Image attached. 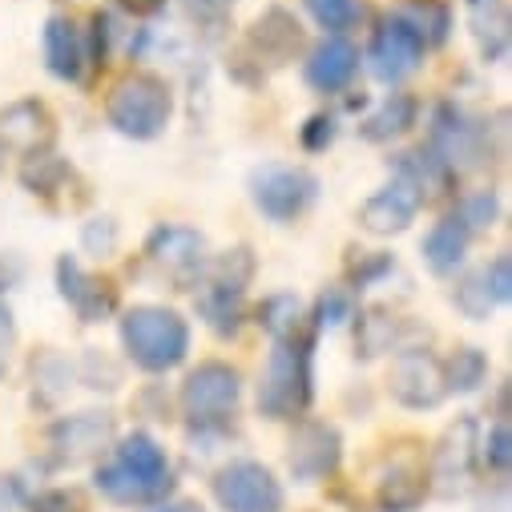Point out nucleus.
I'll return each instance as SVG.
<instances>
[{
    "label": "nucleus",
    "mask_w": 512,
    "mask_h": 512,
    "mask_svg": "<svg viewBox=\"0 0 512 512\" xmlns=\"http://www.w3.org/2000/svg\"><path fill=\"white\" fill-rule=\"evenodd\" d=\"M420 206H424L420 194L396 178L392 186L375 190V194L363 202L359 226H363L367 234H375V238H392V234H404V230L412 226V218H416Z\"/></svg>",
    "instance_id": "dca6fc26"
},
{
    "label": "nucleus",
    "mask_w": 512,
    "mask_h": 512,
    "mask_svg": "<svg viewBox=\"0 0 512 512\" xmlns=\"http://www.w3.org/2000/svg\"><path fill=\"white\" fill-rule=\"evenodd\" d=\"M319 194V178L303 166H283V162H267L250 174V198L271 222H291L299 218Z\"/></svg>",
    "instance_id": "39448f33"
},
{
    "label": "nucleus",
    "mask_w": 512,
    "mask_h": 512,
    "mask_svg": "<svg viewBox=\"0 0 512 512\" xmlns=\"http://www.w3.org/2000/svg\"><path fill=\"white\" fill-rule=\"evenodd\" d=\"M250 275H254V259H250L246 246L226 250V254H218V259L210 263L206 283L198 291V311H202V319L214 331L230 335L238 327V319H242V291H246Z\"/></svg>",
    "instance_id": "20e7f679"
},
{
    "label": "nucleus",
    "mask_w": 512,
    "mask_h": 512,
    "mask_svg": "<svg viewBox=\"0 0 512 512\" xmlns=\"http://www.w3.org/2000/svg\"><path fill=\"white\" fill-rule=\"evenodd\" d=\"M484 379H488V355L480 347H460L448 367H444V383H448V392H480L484 388Z\"/></svg>",
    "instance_id": "7c9ffc66"
},
{
    "label": "nucleus",
    "mask_w": 512,
    "mask_h": 512,
    "mask_svg": "<svg viewBox=\"0 0 512 512\" xmlns=\"http://www.w3.org/2000/svg\"><path fill=\"white\" fill-rule=\"evenodd\" d=\"M448 170H476L488 154V134L484 125H476L464 109L440 105L432 113V146H428Z\"/></svg>",
    "instance_id": "9d476101"
},
{
    "label": "nucleus",
    "mask_w": 512,
    "mask_h": 512,
    "mask_svg": "<svg viewBox=\"0 0 512 512\" xmlns=\"http://www.w3.org/2000/svg\"><path fill=\"white\" fill-rule=\"evenodd\" d=\"M480 460H484L496 476H508V468H512V432H508L504 420L492 424V428L480 436Z\"/></svg>",
    "instance_id": "72a5a7b5"
},
{
    "label": "nucleus",
    "mask_w": 512,
    "mask_h": 512,
    "mask_svg": "<svg viewBox=\"0 0 512 512\" xmlns=\"http://www.w3.org/2000/svg\"><path fill=\"white\" fill-rule=\"evenodd\" d=\"M392 396L396 404L412 408V412H428L440 408L448 396V383H444V363L428 351V347H408L396 355L392 363Z\"/></svg>",
    "instance_id": "1a4fd4ad"
},
{
    "label": "nucleus",
    "mask_w": 512,
    "mask_h": 512,
    "mask_svg": "<svg viewBox=\"0 0 512 512\" xmlns=\"http://www.w3.org/2000/svg\"><path fill=\"white\" fill-rule=\"evenodd\" d=\"M121 347L142 371H170L190 351V327L178 311L166 307H134L121 315Z\"/></svg>",
    "instance_id": "f257e3e1"
},
{
    "label": "nucleus",
    "mask_w": 512,
    "mask_h": 512,
    "mask_svg": "<svg viewBox=\"0 0 512 512\" xmlns=\"http://www.w3.org/2000/svg\"><path fill=\"white\" fill-rule=\"evenodd\" d=\"M146 254L162 271H170L174 279L186 283L206 267V238L190 226H158L146 242Z\"/></svg>",
    "instance_id": "2eb2a0df"
},
{
    "label": "nucleus",
    "mask_w": 512,
    "mask_h": 512,
    "mask_svg": "<svg viewBox=\"0 0 512 512\" xmlns=\"http://www.w3.org/2000/svg\"><path fill=\"white\" fill-rule=\"evenodd\" d=\"M13 351H17V319H13L9 303H0V375L9 371Z\"/></svg>",
    "instance_id": "79ce46f5"
},
{
    "label": "nucleus",
    "mask_w": 512,
    "mask_h": 512,
    "mask_svg": "<svg viewBox=\"0 0 512 512\" xmlns=\"http://www.w3.org/2000/svg\"><path fill=\"white\" fill-rule=\"evenodd\" d=\"M468 230L460 218H444L428 230L424 238V263L432 267V275H456V267L464 263V254H468Z\"/></svg>",
    "instance_id": "5701e85b"
},
{
    "label": "nucleus",
    "mask_w": 512,
    "mask_h": 512,
    "mask_svg": "<svg viewBox=\"0 0 512 512\" xmlns=\"http://www.w3.org/2000/svg\"><path fill=\"white\" fill-rule=\"evenodd\" d=\"M65 174H69V166H65L57 154H33V158L25 162V170H21V182H25V190H33V194H53V190L65 182Z\"/></svg>",
    "instance_id": "473e14b6"
},
{
    "label": "nucleus",
    "mask_w": 512,
    "mask_h": 512,
    "mask_svg": "<svg viewBox=\"0 0 512 512\" xmlns=\"http://www.w3.org/2000/svg\"><path fill=\"white\" fill-rule=\"evenodd\" d=\"M299 45H303V29L287 9H267L250 29V49L259 53L263 61H271V65L295 61Z\"/></svg>",
    "instance_id": "aec40b11"
},
{
    "label": "nucleus",
    "mask_w": 512,
    "mask_h": 512,
    "mask_svg": "<svg viewBox=\"0 0 512 512\" xmlns=\"http://www.w3.org/2000/svg\"><path fill=\"white\" fill-rule=\"evenodd\" d=\"M464 5H468V25H472V37H476L484 61L500 65L508 57V41H512L508 5L504 0H464Z\"/></svg>",
    "instance_id": "412c9836"
},
{
    "label": "nucleus",
    "mask_w": 512,
    "mask_h": 512,
    "mask_svg": "<svg viewBox=\"0 0 512 512\" xmlns=\"http://www.w3.org/2000/svg\"><path fill=\"white\" fill-rule=\"evenodd\" d=\"M303 5H307V13H311L331 37H339L343 29H351V25L363 17L359 0H303Z\"/></svg>",
    "instance_id": "2f4dec72"
},
{
    "label": "nucleus",
    "mask_w": 512,
    "mask_h": 512,
    "mask_svg": "<svg viewBox=\"0 0 512 512\" xmlns=\"http://www.w3.org/2000/svg\"><path fill=\"white\" fill-rule=\"evenodd\" d=\"M214 500L226 512H283V484L259 460H230L214 476Z\"/></svg>",
    "instance_id": "6e6552de"
},
{
    "label": "nucleus",
    "mask_w": 512,
    "mask_h": 512,
    "mask_svg": "<svg viewBox=\"0 0 512 512\" xmlns=\"http://www.w3.org/2000/svg\"><path fill=\"white\" fill-rule=\"evenodd\" d=\"M57 287H61V299L85 319V323H101L113 315L117 307V291L101 279H93L73 254H61L57 259Z\"/></svg>",
    "instance_id": "4468645a"
},
{
    "label": "nucleus",
    "mask_w": 512,
    "mask_h": 512,
    "mask_svg": "<svg viewBox=\"0 0 512 512\" xmlns=\"http://www.w3.org/2000/svg\"><path fill=\"white\" fill-rule=\"evenodd\" d=\"M480 464V428L472 416H460L456 424H448V432L440 436L436 452H432V468H428V488L444 500L468 492L472 476Z\"/></svg>",
    "instance_id": "423d86ee"
},
{
    "label": "nucleus",
    "mask_w": 512,
    "mask_h": 512,
    "mask_svg": "<svg viewBox=\"0 0 512 512\" xmlns=\"http://www.w3.org/2000/svg\"><path fill=\"white\" fill-rule=\"evenodd\" d=\"M242 400V375L230 363H198L182 383V412L194 424H222Z\"/></svg>",
    "instance_id": "0eeeda50"
},
{
    "label": "nucleus",
    "mask_w": 512,
    "mask_h": 512,
    "mask_svg": "<svg viewBox=\"0 0 512 512\" xmlns=\"http://www.w3.org/2000/svg\"><path fill=\"white\" fill-rule=\"evenodd\" d=\"M109 125L134 142H154L174 113V93L158 73H130L109 93Z\"/></svg>",
    "instance_id": "f03ea898"
},
{
    "label": "nucleus",
    "mask_w": 512,
    "mask_h": 512,
    "mask_svg": "<svg viewBox=\"0 0 512 512\" xmlns=\"http://www.w3.org/2000/svg\"><path fill=\"white\" fill-rule=\"evenodd\" d=\"M448 174H452V170H448L432 150H408V154L396 158V178H400L404 186H412V190L420 194V202L444 194Z\"/></svg>",
    "instance_id": "393cba45"
},
{
    "label": "nucleus",
    "mask_w": 512,
    "mask_h": 512,
    "mask_svg": "<svg viewBox=\"0 0 512 512\" xmlns=\"http://www.w3.org/2000/svg\"><path fill=\"white\" fill-rule=\"evenodd\" d=\"M355 315V299H351V291H343V287H327L323 295H319V303H315V319L323 323V327H339V323H347Z\"/></svg>",
    "instance_id": "e433bc0d"
},
{
    "label": "nucleus",
    "mask_w": 512,
    "mask_h": 512,
    "mask_svg": "<svg viewBox=\"0 0 512 512\" xmlns=\"http://www.w3.org/2000/svg\"><path fill=\"white\" fill-rule=\"evenodd\" d=\"M331 142H335V117L315 113V117L303 125V146H307V150H327Z\"/></svg>",
    "instance_id": "a19ab883"
},
{
    "label": "nucleus",
    "mask_w": 512,
    "mask_h": 512,
    "mask_svg": "<svg viewBox=\"0 0 512 512\" xmlns=\"http://www.w3.org/2000/svg\"><path fill=\"white\" fill-rule=\"evenodd\" d=\"M150 512H206L198 500H170V504H154Z\"/></svg>",
    "instance_id": "c03bdc74"
},
{
    "label": "nucleus",
    "mask_w": 512,
    "mask_h": 512,
    "mask_svg": "<svg viewBox=\"0 0 512 512\" xmlns=\"http://www.w3.org/2000/svg\"><path fill=\"white\" fill-rule=\"evenodd\" d=\"M359 73V49L347 37H323L307 57V85L319 93H339Z\"/></svg>",
    "instance_id": "a211bd4d"
},
{
    "label": "nucleus",
    "mask_w": 512,
    "mask_h": 512,
    "mask_svg": "<svg viewBox=\"0 0 512 512\" xmlns=\"http://www.w3.org/2000/svg\"><path fill=\"white\" fill-rule=\"evenodd\" d=\"M311 339L275 343L267 375L259 383V412L271 420H295L311 408Z\"/></svg>",
    "instance_id": "7ed1b4c3"
},
{
    "label": "nucleus",
    "mask_w": 512,
    "mask_h": 512,
    "mask_svg": "<svg viewBox=\"0 0 512 512\" xmlns=\"http://www.w3.org/2000/svg\"><path fill=\"white\" fill-rule=\"evenodd\" d=\"M170 484L174 480H154V476H142V472H134V468H125L121 460H109V464H101L97 472H93V488L105 496V500H113V504H158L166 492H170Z\"/></svg>",
    "instance_id": "6ab92c4d"
},
{
    "label": "nucleus",
    "mask_w": 512,
    "mask_h": 512,
    "mask_svg": "<svg viewBox=\"0 0 512 512\" xmlns=\"http://www.w3.org/2000/svg\"><path fill=\"white\" fill-rule=\"evenodd\" d=\"M53 134H57L53 113L33 97L0 109V146L13 150V154H25V158L45 154L53 146Z\"/></svg>",
    "instance_id": "ddd939ff"
},
{
    "label": "nucleus",
    "mask_w": 512,
    "mask_h": 512,
    "mask_svg": "<svg viewBox=\"0 0 512 512\" xmlns=\"http://www.w3.org/2000/svg\"><path fill=\"white\" fill-rule=\"evenodd\" d=\"M396 17L416 33V41H420L424 49L444 45L448 33H452V13H448L444 0H408V5H404Z\"/></svg>",
    "instance_id": "a878e982"
},
{
    "label": "nucleus",
    "mask_w": 512,
    "mask_h": 512,
    "mask_svg": "<svg viewBox=\"0 0 512 512\" xmlns=\"http://www.w3.org/2000/svg\"><path fill=\"white\" fill-rule=\"evenodd\" d=\"M416 113H420L416 97H408V93H392L388 101H383V105L359 125V134H363L367 142H392V138H400V134L412 130V125H416Z\"/></svg>",
    "instance_id": "b1692460"
},
{
    "label": "nucleus",
    "mask_w": 512,
    "mask_h": 512,
    "mask_svg": "<svg viewBox=\"0 0 512 512\" xmlns=\"http://www.w3.org/2000/svg\"><path fill=\"white\" fill-rule=\"evenodd\" d=\"M428 496V480L412 468H392L388 476L379 480V492H375V504L383 512H416Z\"/></svg>",
    "instance_id": "bb28decb"
},
{
    "label": "nucleus",
    "mask_w": 512,
    "mask_h": 512,
    "mask_svg": "<svg viewBox=\"0 0 512 512\" xmlns=\"http://www.w3.org/2000/svg\"><path fill=\"white\" fill-rule=\"evenodd\" d=\"M121 5L130 13H138V17H150V13H158L166 5V0H121Z\"/></svg>",
    "instance_id": "37998d69"
},
{
    "label": "nucleus",
    "mask_w": 512,
    "mask_h": 512,
    "mask_svg": "<svg viewBox=\"0 0 512 512\" xmlns=\"http://www.w3.org/2000/svg\"><path fill=\"white\" fill-rule=\"evenodd\" d=\"M287 464H291L295 480H303V484L331 476L339 468V432L331 424H303L291 440Z\"/></svg>",
    "instance_id": "f3484780"
},
{
    "label": "nucleus",
    "mask_w": 512,
    "mask_h": 512,
    "mask_svg": "<svg viewBox=\"0 0 512 512\" xmlns=\"http://www.w3.org/2000/svg\"><path fill=\"white\" fill-rule=\"evenodd\" d=\"M303 303L295 295H271L263 299L259 307V327L275 339V343H287V339H303Z\"/></svg>",
    "instance_id": "c85d7f7f"
},
{
    "label": "nucleus",
    "mask_w": 512,
    "mask_h": 512,
    "mask_svg": "<svg viewBox=\"0 0 512 512\" xmlns=\"http://www.w3.org/2000/svg\"><path fill=\"white\" fill-rule=\"evenodd\" d=\"M113 444V416L109 412H77L49 428V448L57 464H89Z\"/></svg>",
    "instance_id": "9b49d317"
},
{
    "label": "nucleus",
    "mask_w": 512,
    "mask_h": 512,
    "mask_svg": "<svg viewBox=\"0 0 512 512\" xmlns=\"http://www.w3.org/2000/svg\"><path fill=\"white\" fill-rule=\"evenodd\" d=\"M400 339V319L392 311H383V307H371L359 315V335H355V347L363 359H375L383 351H392Z\"/></svg>",
    "instance_id": "c756f323"
},
{
    "label": "nucleus",
    "mask_w": 512,
    "mask_h": 512,
    "mask_svg": "<svg viewBox=\"0 0 512 512\" xmlns=\"http://www.w3.org/2000/svg\"><path fill=\"white\" fill-rule=\"evenodd\" d=\"M480 275H484V287H488L492 303H508L512 299V259L508 254H496L488 267H480Z\"/></svg>",
    "instance_id": "4c0bfd02"
},
{
    "label": "nucleus",
    "mask_w": 512,
    "mask_h": 512,
    "mask_svg": "<svg viewBox=\"0 0 512 512\" xmlns=\"http://www.w3.org/2000/svg\"><path fill=\"white\" fill-rule=\"evenodd\" d=\"M113 460H121L125 468H134L142 476H154V480H170V460H166V448L150 436V432H130L117 448H113Z\"/></svg>",
    "instance_id": "cd10ccee"
},
{
    "label": "nucleus",
    "mask_w": 512,
    "mask_h": 512,
    "mask_svg": "<svg viewBox=\"0 0 512 512\" xmlns=\"http://www.w3.org/2000/svg\"><path fill=\"white\" fill-rule=\"evenodd\" d=\"M81 242H85L89 254H109V250L117 246V222H113V218H93V222H85Z\"/></svg>",
    "instance_id": "ea45409f"
},
{
    "label": "nucleus",
    "mask_w": 512,
    "mask_h": 512,
    "mask_svg": "<svg viewBox=\"0 0 512 512\" xmlns=\"http://www.w3.org/2000/svg\"><path fill=\"white\" fill-rule=\"evenodd\" d=\"M456 307L468 315V319H488L492 315V295H488V287H484V275L480 271H472V275H464L460 279V287H456Z\"/></svg>",
    "instance_id": "f704fd0d"
},
{
    "label": "nucleus",
    "mask_w": 512,
    "mask_h": 512,
    "mask_svg": "<svg viewBox=\"0 0 512 512\" xmlns=\"http://www.w3.org/2000/svg\"><path fill=\"white\" fill-rule=\"evenodd\" d=\"M45 65L61 81H77L85 69V41L65 17H49L45 25Z\"/></svg>",
    "instance_id": "4be33fe9"
},
{
    "label": "nucleus",
    "mask_w": 512,
    "mask_h": 512,
    "mask_svg": "<svg viewBox=\"0 0 512 512\" xmlns=\"http://www.w3.org/2000/svg\"><path fill=\"white\" fill-rule=\"evenodd\" d=\"M186 5V13L202 25V29H222L226 21H230V13H234V0H182Z\"/></svg>",
    "instance_id": "58836bf2"
},
{
    "label": "nucleus",
    "mask_w": 512,
    "mask_h": 512,
    "mask_svg": "<svg viewBox=\"0 0 512 512\" xmlns=\"http://www.w3.org/2000/svg\"><path fill=\"white\" fill-rule=\"evenodd\" d=\"M496 194L492 190H472L464 202H460V222H464V230L472 234V230H484V226H492L496 222Z\"/></svg>",
    "instance_id": "c9c22d12"
},
{
    "label": "nucleus",
    "mask_w": 512,
    "mask_h": 512,
    "mask_svg": "<svg viewBox=\"0 0 512 512\" xmlns=\"http://www.w3.org/2000/svg\"><path fill=\"white\" fill-rule=\"evenodd\" d=\"M371 73L383 81V85H396L404 81L408 73L420 69V57H424V45L416 41V33L400 21V17H388L375 37H371Z\"/></svg>",
    "instance_id": "f8f14e48"
}]
</instances>
